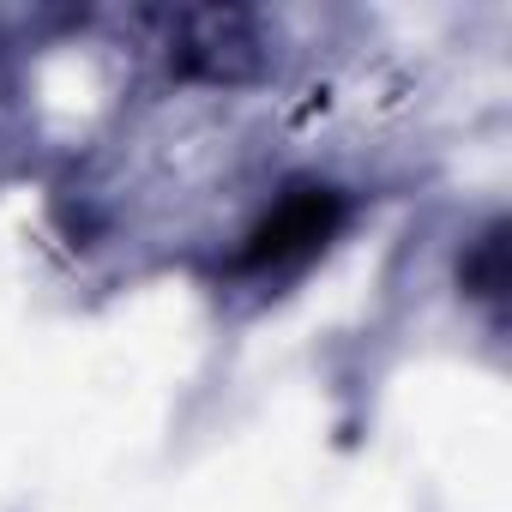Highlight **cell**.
<instances>
[{
	"mask_svg": "<svg viewBox=\"0 0 512 512\" xmlns=\"http://www.w3.org/2000/svg\"><path fill=\"white\" fill-rule=\"evenodd\" d=\"M332 217H338V199H332V193H302V199H290V205H284L260 235H253L247 260H253V266H266V260H290V253L314 247V241L332 229Z\"/></svg>",
	"mask_w": 512,
	"mask_h": 512,
	"instance_id": "1",
	"label": "cell"
}]
</instances>
